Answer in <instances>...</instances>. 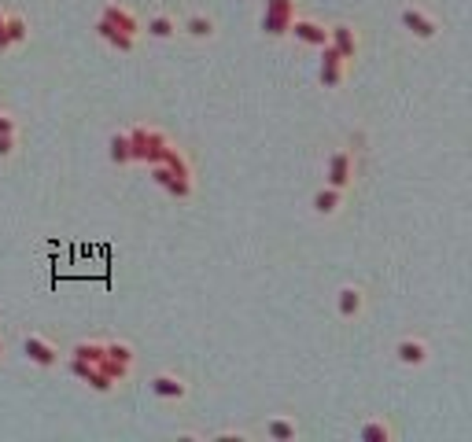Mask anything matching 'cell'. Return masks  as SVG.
Segmentation results:
<instances>
[{"label":"cell","mask_w":472,"mask_h":442,"mask_svg":"<svg viewBox=\"0 0 472 442\" xmlns=\"http://www.w3.org/2000/svg\"><path fill=\"white\" fill-rule=\"evenodd\" d=\"M152 394L163 398V402H181V398L188 394V384L181 380V376H174V372H159L152 380Z\"/></svg>","instance_id":"cell-10"},{"label":"cell","mask_w":472,"mask_h":442,"mask_svg":"<svg viewBox=\"0 0 472 442\" xmlns=\"http://www.w3.org/2000/svg\"><path fill=\"white\" fill-rule=\"evenodd\" d=\"M111 159L115 163H133V144H130V133H118V137H111Z\"/></svg>","instance_id":"cell-20"},{"label":"cell","mask_w":472,"mask_h":442,"mask_svg":"<svg viewBox=\"0 0 472 442\" xmlns=\"http://www.w3.org/2000/svg\"><path fill=\"white\" fill-rule=\"evenodd\" d=\"M23 350H26V358H30L34 365H41V369H52V365L59 361V350H56L48 339H41V336H26Z\"/></svg>","instance_id":"cell-12"},{"label":"cell","mask_w":472,"mask_h":442,"mask_svg":"<svg viewBox=\"0 0 472 442\" xmlns=\"http://www.w3.org/2000/svg\"><path fill=\"white\" fill-rule=\"evenodd\" d=\"M107 358L125 365V369H133V346L130 343H107Z\"/></svg>","instance_id":"cell-22"},{"label":"cell","mask_w":472,"mask_h":442,"mask_svg":"<svg viewBox=\"0 0 472 442\" xmlns=\"http://www.w3.org/2000/svg\"><path fill=\"white\" fill-rule=\"evenodd\" d=\"M266 435L277 438V442H288V438L299 435V428H295V420H288V416H273L270 424H266Z\"/></svg>","instance_id":"cell-19"},{"label":"cell","mask_w":472,"mask_h":442,"mask_svg":"<svg viewBox=\"0 0 472 442\" xmlns=\"http://www.w3.org/2000/svg\"><path fill=\"white\" fill-rule=\"evenodd\" d=\"M148 34L159 37V41H166V37H174V34H178V22L170 19V15H155L152 22H148Z\"/></svg>","instance_id":"cell-21"},{"label":"cell","mask_w":472,"mask_h":442,"mask_svg":"<svg viewBox=\"0 0 472 442\" xmlns=\"http://www.w3.org/2000/svg\"><path fill=\"white\" fill-rule=\"evenodd\" d=\"M343 74H347V59H343L332 44H325V48H321V85H325V88H339Z\"/></svg>","instance_id":"cell-6"},{"label":"cell","mask_w":472,"mask_h":442,"mask_svg":"<svg viewBox=\"0 0 472 442\" xmlns=\"http://www.w3.org/2000/svg\"><path fill=\"white\" fill-rule=\"evenodd\" d=\"M351 181H354V151L339 148V151H332V155H329V185L347 188Z\"/></svg>","instance_id":"cell-7"},{"label":"cell","mask_w":472,"mask_h":442,"mask_svg":"<svg viewBox=\"0 0 472 442\" xmlns=\"http://www.w3.org/2000/svg\"><path fill=\"white\" fill-rule=\"evenodd\" d=\"M395 358L406 365V369H421L428 361V343L424 339H414V336H406L395 343Z\"/></svg>","instance_id":"cell-11"},{"label":"cell","mask_w":472,"mask_h":442,"mask_svg":"<svg viewBox=\"0 0 472 442\" xmlns=\"http://www.w3.org/2000/svg\"><path fill=\"white\" fill-rule=\"evenodd\" d=\"M155 170V181L170 192V195H188L192 192V173H188V166H185V155L170 144L166 148V155L152 166Z\"/></svg>","instance_id":"cell-1"},{"label":"cell","mask_w":472,"mask_h":442,"mask_svg":"<svg viewBox=\"0 0 472 442\" xmlns=\"http://www.w3.org/2000/svg\"><path fill=\"white\" fill-rule=\"evenodd\" d=\"M218 438H222V442H247V435H232V431H222Z\"/></svg>","instance_id":"cell-25"},{"label":"cell","mask_w":472,"mask_h":442,"mask_svg":"<svg viewBox=\"0 0 472 442\" xmlns=\"http://www.w3.org/2000/svg\"><path fill=\"white\" fill-rule=\"evenodd\" d=\"M0 350H4V346H0Z\"/></svg>","instance_id":"cell-27"},{"label":"cell","mask_w":472,"mask_h":442,"mask_svg":"<svg viewBox=\"0 0 472 442\" xmlns=\"http://www.w3.org/2000/svg\"><path fill=\"white\" fill-rule=\"evenodd\" d=\"M4 37H8V48H11V44H23L30 37L26 19L23 15H4Z\"/></svg>","instance_id":"cell-18"},{"label":"cell","mask_w":472,"mask_h":442,"mask_svg":"<svg viewBox=\"0 0 472 442\" xmlns=\"http://www.w3.org/2000/svg\"><path fill=\"white\" fill-rule=\"evenodd\" d=\"M329 44L347 63L358 56V34H354V26H347V22H336V26H329Z\"/></svg>","instance_id":"cell-9"},{"label":"cell","mask_w":472,"mask_h":442,"mask_svg":"<svg viewBox=\"0 0 472 442\" xmlns=\"http://www.w3.org/2000/svg\"><path fill=\"white\" fill-rule=\"evenodd\" d=\"M8 48V37H4V11H0V52Z\"/></svg>","instance_id":"cell-26"},{"label":"cell","mask_w":472,"mask_h":442,"mask_svg":"<svg viewBox=\"0 0 472 442\" xmlns=\"http://www.w3.org/2000/svg\"><path fill=\"white\" fill-rule=\"evenodd\" d=\"M181 30H185L188 37H196V41H210V37H214V22H210L207 15H188Z\"/></svg>","instance_id":"cell-16"},{"label":"cell","mask_w":472,"mask_h":442,"mask_svg":"<svg viewBox=\"0 0 472 442\" xmlns=\"http://www.w3.org/2000/svg\"><path fill=\"white\" fill-rule=\"evenodd\" d=\"M130 144H133V159H140L148 166H155L163 155H166V148H170V140L163 137V133L159 129H148V125H137L130 133Z\"/></svg>","instance_id":"cell-2"},{"label":"cell","mask_w":472,"mask_h":442,"mask_svg":"<svg viewBox=\"0 0 472 442\" xmlns=\"http://www.w3.org/2000/svg\"><path fill=\"white\" fill-rule=\"evenodd\" d=\"M336 309H339V317H358L361 309H366V292H361L358 284H343L339 292H336Z\"/></svg>","instance_id":"cell-8"},{"label":"cell","mask_w":472,"mask_h":442,"mask_svg":"<svg viewBox=\"0 0 472 442\" xmlns=\"http://www.w3.org/2000/svg\"><path fill=\"white\" fill-rule=\"evenodd\" d=\"M15 155V133H0V159H11Z\"/></svg>","instance_id":"cell-23"},{"label":"cell","mask_w":472,"mask_h":442,"mask_svg":"<svg viewBox=\"0 0 472 442\" xmlns=\"http://www.w3.org/2000/svg\"><path fill=\"white\" fill-rule=\"evenodd\" d=\"M0 133H15V118L4 115V110H0Z\"/></svg>","instance_id":"cell-24"},{"label":"cell","mask_w":472,"mask_h":442,"mask_svg":"<svg viewBox=\"0 0 472 442\" xmlns=\"http://www.w3.org/2000/svg\"><path fill=\"white\" fill-rule=\"evenodd\" d=\"M96 34H100V37H103L107 44H115V48H122V52H130V48H133V44H137V37H130V34H118L115 26H107V22H103V19L96 22Z\"/></svg>","instance_id":"cell-17"},{"label":"cell","mask_w":472,"mask_h":442,"mask_svg":"<svg viewBox=\"0 0 472 442\" xmlns=\"http://www.w3.org/2000/svg\"><path fill=\"white\" fill-rule=\"evenodd\" d=\"M358 438H361V442H391L395 431H391L388 420H380V416H376V420H366V424H361Z\"/></svg>","instance_id":"cell-15"},{"label":"cell","mask_w":472,"mask_h":442,"mask_svg":"<svg viewBox=\"0 0 472 442\" xmlns=\"http://www.w3.org/2000/svg\"><path fill=\"white\" fill-rule=\"evenodd\" d=\"M339 207H343V188L325 185V188L314 192V214L317 217H332V214H339Z\"/></svg>","instance_id":"cell-14"},{"label":"cell","mask_w":472,"mask_h":442,"mask_svg":"<svg viewBox=\"0 0 472 442\" xmlns=\"http://www.w3.org/2000/svg\"><path fill=\"white\" fill-rule=\"evenodd\" d=\"M295 15H299L295 0H266V8H262V34L266 37H284Z\"/></svg>","instance_id":"cell-3"},{"label":"cell","mask_w":472,"mask_h":442,"mask_svg":"<svg viewBox=\"0 0 472 442\" xmlns=\"http://www.w3.org/2000/svg\"><path fill=\"white\" fill-rule=\"evenodd\" d=\"M103 22H107V26H115L118 34H130V37L140 34V22L133 19L130 8H122V4H107L103 8Z\"/></svg>","instance_id":"cell-13"},{"label":"cell","mask_w":472,"mask_h":442,"mask_svg":"<svg viewBox=\"0 0 472 442\" xmlns=\"http://www.w3.org/2000/svg\"><path fill=\"white\" fill-rule=\"evenodd\" d=\"M399 19H402V30H410L417 41H432V37L439 34L436 19L428 15V11H421L417 4H406V8L399 11Z\"/></svg>","instance_id":"cell-4"},{"label":"cell","mask_w":472,"mask_h":442,"mask_svg":"<svg viewBox=\"0 0 472 442\" xmlns=\"http://www.w3.org/2000/svg\"><path fill=\"white\" fill-rule=\"evenodd\" d=\"M288 34L295 37V41H303V44H310V48H325L329 44V26H321V22H314V19H292V26H288Z\"/></svg>","instance_id":"cell-5"}]
</instances>
